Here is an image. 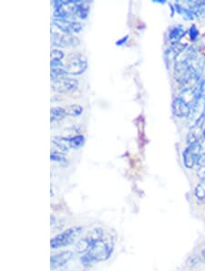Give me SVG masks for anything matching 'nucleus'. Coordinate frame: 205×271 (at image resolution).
<instances>
[{"instance_id":"nucleus-19","label":"nucleus","mask_w":205,"mask_h":271,"mask_svg":"<svg viewBox=\"0 0 205 271\" xmlns=\"http://www.w3.org/2000/svg\"><path fill=\"white\" fill-rule=\"evenodd\" d=\"M195 196L196 198L200 200H205V181H202L196 186Z\"/></svg>"},{"instance_id":"nucleus-11","label":"nucleus","mask_w":205,"mask_h":271,"mask_svg":"<svg viewBox=\"0 0 205 271\" xmlns=\"http://www.w3.org/2000/svg\"><path fill=\"white\" fill-rule=\"evenodd\" d=\"M71 257H72V252L70 251H64V252L59 253L58 255L52 256L50 259L51 267L56 268V267L64 266Z\"/></svg>"},{"instance_id":"nucleus-2","label":"nucleus","mask_w":205,"mask_h":271,"mask_svg":"<svg viewBox=\"0 0 205 271\" xmlns=\"http://www.w3.org/2000/svg\"><path fill=\"white\" fill-rule=\"evenodd\" d=\"M82 233L81 226H73L68 229L65 230L62 233L51 239L50 246L52 248H63L69 246L77 240Z\"/></svg>"},{"instance_id":"nucleus-24","label":"nucleus","mask_w":205,"mask_h":271,"mask_svg":"<svg viewBox=\"0 0 205 271\" xmlns=\"http://www.w3.org/2000/svg\"><path fill=\"white\" fill-rule=\"evenodd\" d=\"M198 34H199V32H198L197 28H196L194 26H192V27L190 28V36H191V40H195L197 36H198Z\"/></svg>"},{"instance_id":"nucleus-15","label":"nucleus","mask_w":205,"mask_h":271,"mask_svg":"<svg viewBox=\"0 0 205 271\" xmlns=\"http://www.w3.org/2000/svg\"><path fill=\"white\" fill-rule=\"evenodd\" d=\"M184 33L185 31L182 27H176L170 31L169 38L171 42H173V44H176V43H179L180 38L184 35Z\"/></svg>"},{"instance_id":"nucleus-21","label":"nucleus","mask_w":205,"mask_h":271,"mask_svg":"<svg viewBox=\"0 0 205 271\" xmlns=\"http://www.w3.org/2000/svg\"><path fill=\"white\" fill-rule=\"evenodd\" d=\"M64 58V53L59 50L51 51V60H61Z\"/></svg>"},{"instance_id":"nucleus-23","label":"nucleus","mask_w":205,"mask_h":271,"mask_svg":"<svg viewBox=\"0 0 205 271\" xmlns=\"http://www.w3.org/2000/svg\"><path fill=\"white\" fill-rule=\"evenodd\" d=\"M197 175L199 176V178L205 181V166H200L199 170L197 171Z\"/></svg>"},{"instance_id":"nucleus-1","label":"nucleus","mask_w":205,"mask_h":271,"mask_svg":"<svg viewBox=\"0 0 205 271\" xmlns=\"http://www.w3.org/2000/svg\"><path fill=\"white\" fill-rule=\"evenodd\" d=\"M114 243L111 237L104 235L102 239L97 241L89 252L81 257L83 265L88 266L92 261H105L107 260L113 251Z\"/></svg>"},{"instance_id":"nucleus-25","label":"nucleus","mask_w":205,"mask_h":271,"mask_svg":"<svg viewBox=\"0 0 205 271\" xmlns=\"http://www.w3.org/2000/svg\"><path fill=\"white\" fill-rule=\"evenodd\" d=\"M128 37H128V36H126V37H123L121 41H119V42H117V45H118V46H120V45H122L124 42H127Z\"/></svg>"},{"instance_id":"nucleus-5","label":"nucleus","mask_w":205,"mask_h":271,"mask_svg":"<svg viewBox=\"0 0 205 271\" xmlns=\"http://www.w3.org/2000/svg\"><path fill=\"white\" fill-rule=\"evenodd\" d=\"M54 15L58 19H66L69 17L75 16L77 1L68 0V1H55Z\"/></svg>"},{"instance_id":"nucleus-4","label":"nucleus","mask_w":205,"mask_h":271,"mask_svg":"<svg viewBox=\"0 0 205 271\" xmlns=\"http://www.w3.org/2000/svg\"><path fill=\"white\" fill-rule=\"evenodd\" d=\"M104 236L103 231L100 227H94L92 229L90 230L87 233L86 237L84 239H80L77 243V251L78 253L89 252V250L91 249V247L94 244L99 241L100 239H102V237Z\"/></svg>"},{"instance_id":"nucleus-7","label":"nucleus","mask_w":205,"mask_h":271,"mask_svg":"<svg viewBox=\"0 0 205 271\" xmlns=\"http://www.w3.org/2000/svg\"><path fill=\"white\" fill-rule=\"evenodd\" d=\"M78 83L77 80L71 78H61L51 81V88L55 92L67 93L77 90Z\"/></svg>"},{"instance_id":"nucleus-13","label":"nucleus","mask_w":205,"mask_h":271,"mask_svg":"<svg viewBox=\"0 0 205 271\" xmlns=\"http://www.w3.org/2000/svg\"><path fill=\"white\" fill-rule=\"evenodd\" d=\"M90 11V6L86 1H77L75 16L79 19H86Z\"/></svg>"},{"instance_id":"nucleus-3","label":"nucleus","mask_w":205,"mask_h":271,"mask_svg":"<svg viewBox=\"0 0 205 271\" xmlns=\"http://www.w3.org/2000/svg\"><path fill=\"white\" fill-rule=\"evenodd\" d=\"M88 68V61L85 56L80 53L71 54L68 57L67 64L65 66V69L70 75H80L83 73Z\"/></svg>"},{"instance_id":"nucleus-9","label":"nucleus","mask_w":205,"mask_h":271,"mask_svg":"<svg viewBox=\"0 0 205 271\" xmlns=\"http://www.w3.org/2000/svg\"><path fill=\"white\" fill-rule=\"evenodd\" d=\"M53 25L59 28V30L65 34H71L72 32H79L81 30V24L75 21H68L67 19H53Z\"/></svg>"},{"instance_id":"nucleus-17","label":"nucleus","mask_w":205,"mask_h":271,"mask_svg":"<svg viewBox=\"0 0 205 271\" xmlns=\"http://www.w3.org/2000/svg\"><path fill=\"white\" fill-rule=\"evenodd\" d=\"M65 109L67 111V115L72 116V117L78 116L83 112V108L78 104H71V105L67 106Z\"/></svg>"},{"instance_id":"nucleus-27","label":"nucleus","mask_w":205,"mask_h":271,"mask_svg":"<svg viewBox=\"0 0 205 271\" xmlns=\"http://www.w3.org/2000/svg\"><path fill=\"white\" fill-rule=\"evenodd\" d=\"M203 135H204V138H205V130L203 131Z\"/></svg>"},{"instance_id":"nucleus-26","label":"nucleus","mask_w":205,"mask_h":271,"mask_svg":"<svg viewBox=\"0 0 205 271\" xmlns=\"http://www.w3.org/2000/svg\"><path fill=\"white\" fill-rule=\"evenodd\" d=\"M201 256H202V258H203V259L205 260V249L202 250V252H201Z\"/></svg>"},{"instance_id":"nucleus-22","label":"nucleus","mask_w":205,"mask_h":271,"mask_svg":"<svg viewBox=\"0 0 205 271\" xmlns=\"http://www.w3.org/2000/svg\"><path fill=\"white\" fill-rule=\"evenodd\" d=\"M63 63L61 60H51V68L52 69H59L62 68Z\"/></svg>"},{"instance_id":"nucleus-8","label":"nucleus","mask_w":205,"mask_h":271,"mask_svg":"<svg viewBox=\"0 0 205 271\" xmlns=\"http://www.w3.org/2000/svg\"><path fill=\"white\" fill-rule=\"evenodd\" d=\"M51 42H52V45L54 46L65 48V47L68 46H77L79 44V40L77 37H71V36H68V34L57 32L52 30Z\"/></svg>"},{"instance_id":"nucleus-20","label":"nucleus","mask_w":205,"mask_h":271,"mask_svg":"<svg viewBox=\"0 0 205 271\" xmlns=\"http://www.w3.org/2000/svg\"><path fill=\"white\" fill-rule=\"evenodd\" d=\"M50 158H51V160H52V161L57 162V163H66V162H67L66 158L63 157V154H62V153H59V152H55V151H53V150H52V152H51Z\"/></svg>"},{"instance_id":"nucleus-14","label":"nucleus","mask_w":205,"mask_h":271,"mask_svg":"<svg viewBox=\"0 0 205 271\" xmlns=\"http://www.w3.org/2000/svg\"><path fill=\"white\" fill-rule=\"evenodd\" d=\"M67 115V111L65 108L62 107H54L51 108V111H50V118H51V122H59L65 118V116Z\"/></svg>"},{"instance_id":"nucleus-12","label":"nucleus","mask_w":205,"mask_h":271,"mask_svg":"<svg viewBox=\"0 0 205 271\" xmlns=\"http://www.w3.org/2000/svg\"><path fill=\"white\" fill-rule=\"evenodd\" d=\"M190 110H191V108L189 106H187L184 102H182L178 97L173 101V113H174V115H176L177 117H180V118L187 117L190 113Z\"/></svg>"},{"instance_id":"nucleus-10","label":"nucleus","mask_w":205,"mask_h":271,"mask_svg":"<svg viewBox=\"0 0 205 271\" xmlns=\"http://www.w3.org/2000/svg\"><path fill=\"white\" fill-rule=\"evenodd\" d=\"M205 112V97H200L194 105L192 106L190 113L187 116L190 123H194L200 119Z\"/></svg>"},{"instance_id":"nucleus-6","label":"nucleus","mask_w":205,"mask_h":271,"mask_svg":"<svg viewBox=\"0 0 205 271\" xmlns=\"http://www.w3.org/2000/svg\"><path fill=\"white\" fill-rule=\"evenodd\" d=\"M202 153V148L200 143L191 144L189 147H187L183 152V162L187 168L191 169Z\"/></svg>"},{"instance_id":"nucleus-18","label":"nucleus","mask_w":205,"mask_h":271,"mask_svg":"<svg viewBox=\"0 0 205 271\" xmlns=\"http://www.w3.org/2000/svg\"><path fill=\"white\" fill-rule=\"evenodd\" d=\"M67 75H68V73L63 68L51 69V81L58 80V79L66 78Z\"/></svg>"},{"instance_id":"nucleus-16","label":"nucleus","mask_w":205,"mask_h":271,"mask_svg":"<svg viewBox=\"0 0 205 271\" xmlns=\"http://www.w3.org/2000/svg\"><path fill=\"white\" fill-rule=\"evenodd\" d=\"M68 139L69 148H73V149L81 147L82 145L84 144V142H85V138H84L83 135H76L74 137Z\"/></svg>"}]
</instances>
